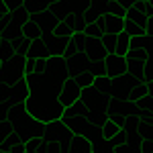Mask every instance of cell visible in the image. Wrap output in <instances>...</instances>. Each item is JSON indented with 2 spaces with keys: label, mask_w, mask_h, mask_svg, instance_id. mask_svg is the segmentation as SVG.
<instances>
[{
  "label": "cell",
  "mask_w": 153,
  "mask_h": 153,
  "mask_svg": "<svg viewBox=\"0 0 153 153\" xmlns=\"http://www.w3.org/2000/svg\"><path fill=\"white\" fill-rule=\"evenodd\" d=\"M68 127L74 131V135H82V137H88L92 143H98L102 139V133H100V127H96L94 123L86 114H76V117L65 118Z\"/></svg>",
  "instance_id": "1"
},
{
  "label": "cell",
  "mask_w": 153,
  "mask_h": 153,
  "mask_svg": "<svg viewBox=\"0 0 153 153\" xmlns=\"http://www.w3.org/2000/svg\"><path fill=\"white\" fill-rule=\"evenodd\" d=\"M25 57L23 53H16L12 59L4 61L0 65V82L6 84V86H12L14 82L23 80L25 78Z\"/></svg>",
  "instance_id": "2"
},
{
  "label": "cell",
  "mask_w": 153,
  "mask_h": 153,
  "mask_svg": "<svg viewBox=\"0 0 153 153\" xmlns=\"http://www.w3.org/2000/svg\"><path fill=\"white\" fill-rule=\"evenodd\" d=\"M80 96H82V88L76 84V80L74 78H65L63 80V86H61V90H59V94H57L59 104L63 106V108H68L76 100H80Z\"/></svg>",
  "instance_id": "3"
},
{
  "label": "cell",
  "mask_w": 153,
  "mask_h": 153,
  "mask_svg": "<svg viewBox=\"0 0 153 153\" xmlns=\"http://www.w3.org/2000/svg\"><path fill=\"white\" fill-rule=\"evenodd\" d=\"M104 65H106V76L117 80V78H123L127 74V61L123 55L118 53H108L104 57Z\"/></svg>",
  "instance_id": "4"
},
{
  "label": "cell",
  "mask_w": 153,
  "mask_h": 153,
  "mask_svg": "<svg viewBox=\"0 0 153 153\" xmlns=\"http://www.w3.org/2000/svg\"><path fill=\"white\" fill-rule=\"evenodd\" d=\"M84 53L90 59V63H96V61H104V57L108 55V49L100 41V37H88V41L84 45Z\"/></svg>",
  "instance_id": "5"
},
{
  "label": "cell",
  "mask_w": 153,
  "mask_h": 153,
  "mask_svg": "<svg viewBox=\"0 0 153 153\" xmlns=\"http://www.w3.org/2000/svg\"><path fill=\"white\" fill-rule=\"evenodd\" d=\"M68 39H70V37H61V35H57V33H47V35H43V41H45L47 51H49V57H63L65 47H68Z\"/></svg>",
  "instance_id": "6"
},
{
  "label": "cell",
  "mask_w": 153,
  "mask_h": 153,
  "mask_svg": "<svg viewBox=\"0 0 153 153\" xmlns=\"http://www.w3.org/2000/svg\"><path fill=\"white\" fill-rule=\"evenodd\" d=\"M108 108L114 110V112H118V114H123V117H127V118H133L135 117L137 104L131 100L129 96H112V98L108 100Z\"/></svg>",
  "instance_id": "7"
},
{
  "label": "cell",
  "mask_w": 153,
  "mask_h": 153,
  "mask_svg": "<svg viewBox=\"0 0 153 153\" xmlns=\"http://www.w3.org/2000/svg\"><path fill=\"white\" fill-rule=\"evenodd\" d=\"M29 19H31V21H35V23L39 25V29L43 31V35L53 33V31H55V27H57V23H59V19L49 10V8L37 12V14H29Z\"/></svg>",
  "instance_id": "8"
},
{
  "label": "cell",
  "mask_w": 153,
  "mask_h": 153,
  "mask_svg": "<svg viewBox=\"0 0 153 153\" xmlns=\"http://www.w3.org/2000/svg\"><path fill=\"white\" fill-rule=\"evenodd\" d=\"M137 108H135V117L133 118H141V120H153V98L149 94L137 100L135 102Z\"/></svg>",
  "instance_id": "9"
},
{
  "label": "cell",
  "mask_w": 153,
  "mask_h": 153,
  "mask_svg": "<svg viewBox=\"0 0 153 153\" xmlns=\"http://www.w3.org/2000/svg\"><path fill=\"white\" fill-rule=\"evenodd\" d=\"M92 151H94V143L88 137L74 135V139L70 143V153H92Z\"/></svg>",
  "instance_id": "10"
},
{
  "label": "cell",
  "mask_w": 153,
  "mask_h": 153,
  "mask_svg": "<svg viewBox=\"0 0 153 153\" xmlns=\"http://www.w3.org/2000/svg\"><path fill=\"white\" fill-rule=\"evenodd\" d=\"M125 29V16H117V14H104V31L118 35Z\"/></svg>",
  "instance_id": "11"
},
{
  "label": "cell",
  "mask_w": 153,
  "mask_h": 153,
  "mask_svg": "<svg viewBox=\"0 0 153 153\" xmlns=\"http://www.w3.org/2000/svg\"><path fill=\"white\" fill-rule=\"evenodd\" d=\"M29 96V82L27 80H19V82H14L10 86V100L12 102H21Z\"/></svg>",
  "instance_id": "12"
},
{
  "label": "cell",
  "mask_w": 153,
  "mask_h": 153,
  "mask_svg": "<svg viewBox=\"0 0 153 153\" xmlns=\"http://www.w3.org/2000/svg\"><path fill=\"white\" fill-rule=\"evenodd\" d=\"M21 35H25V37H29V39L35 41V39H41V37H43V31L39 29V25H37L35 21L29 19L27 23L21 25Z\"/></svg>",
  "instance_id": "13"
},
{
  "label": "cell",
  "mask_w": 153,
  "mask_h": 153,
  "mask_svg": "<svg viewBox=\"0 0 153 153\" xmlns=\"http://www.w3.org/2000/svg\"><path fill=\"white\" fill-rule=\"evenodd\" d=\"M27 55H33V57H37V59H45V57H49V51H47V45H45L43 37L33 41V45H31V49H29V53H27Z\"/></svg>",
  "instance_id": "14"
},
{
  "label": "cell",
  "mask_w": 153,
  "mask_h": 153,
  "mask_svg": "<svg viewBox=\"0 0 153 153\" xmlns=\"http://www.w3.org/2000/svg\"><path fill=\"white\" fill-rule=\"evenodd\" d=\"M10 43L14 45L16 53L27 55L29 49H31V45H33V39H29V37H25V35H16V37H12V39H10Z\"/></svg>",
  "instance_id": "15"
},
{
  "label": "cell",
  "mask_w": 153,
  "mask_h": 153,
  "mask_svg": "<svg viewBox=\"0 0 153 153\" xmlns=\"http://www.w3.org/2000/svg\"><path fill=\"white\" fill-rule=\"evenodd\" d=\"M125 19H127V21H133V23H137V25H141V27H145V25H147V21H149V16H145V14H143V12L135 6V4L127 8Z\"/></svg>",
  "instance_id": "16"
},
{
  "label": "cell",
  "mask_w": 153,
  "mask_h": 153,
  "mask_svg": "<svg viewBox=\"0 0 153 153\" xmlns=\"http://www.w3.org/2000/svg\"><path fill=\"white\" fill-rule=\"evenodd\" d=\"M14 55H16V49L10 43V39H0V61L4 63V61L12 59Z\"/></svg>",
  "instance_id": "17"
},
{
  "label": "cell",
  "mask_w": 153,
  "mask_h": 153,
  "mask_svg": "<svg viewBox=\"0 0 153 153\" xmlns=\"http://www.w3.org/2000/svg\"><path fill=\"white\" fill-rule=\"evenodd\" d=\"M76 80V84L80 86V88H90V86H94V80H96V76L92 74L90 70H82V71H78V76L74 78Z\"/></svg>",
  "instance_id": "18"
},
{
  "label": "cell",
  "mask_w": 153,
  "mask_h": 153,
  "mask_svg": "<svg viewBox=\"0 0 153 153\" xmlns=\"http://www.w3.org/2000/svg\"><path fill=\"white\" fill-rule=\"evenodd\" d=\"M131 49V37L123 31V33H118L117 35V47H114V53H118V55H127V51Z\"/></svg>",
  "instance_id": "19"
},
{
  "label": "cell",
  "mask_w": 153,
  "mask_h": 153,
  "mask_svg": "<svg viewBox=\"0 0 153 153\" xmlns=\"http://www.w3.org/2000/svg\"><path fill=\"white\" fill-rule=\"evenodd\" d=\"M149 94V88H147V82L145 80H139V82L133 86V90H131V100L133 102H137V100H141V98H145V96Z\"/></svg>",
  "instance_id": "20"
},
{
  "label": "cell",
  "mask_w": 153,
  "mask_h": 153,
  "mask_svg": "<svg viewBox=\"0 0 153 153\" xmlns=\"http://www.w3.org/2000/svg\"><path fill=\"white\" fill-rule=\"evenodd\" d=\"M120 129H123L120 125H117L114 120H110V118H108V120H106L104 125L100 127V133H102V139H104V141H108V139H112V137H114V135H117V133H118Z\"/></svg>",
  "instance_id": "21"
},
{
  "label": "cell",
  "mask_w": 153,
  "mask_h": 153,
  "mask_svg": "<svg viewBox=\"0 0 153 153\" xmlns=\"http://www.w3.org/2000/svg\"><path fill=\"white\" fill-rule=\"evenodd\" d=\"M137 133L141 139L153 141V120H139L137 123Z\"/></svg>",
  "instance_id": "22"
},
{
  "label": "cell",
  "mask_w": 153,
  "mask_h": 153,
  "mask_svg": "<svg viewBox=\"0 0 153 153\" xmlns=\"http://www.w3.org/2000/svg\"><path fill=\"white\" fill-rule=\"evenodd\" d=\"M94 88H96V90H100L102 94L110 96V90H112V78H108V76H96Z\"/></svg>",
  "instance_id": "23"
},
{
  "label": "cell",
  "mask_w": 153,
  "mask_h": 153,
  "mask_svg": "<svg viewBox=\"0 0 153 153\" xmlns=\"http://www.w3.org/2000/svg\"><path fill=\"white\" fill-rule=\"evenodd\" d=\"M123 31H125L129 37L147 35V33H145V27H141V25H137V23H133V21H127V19H125V29H123Z\"/></svg>",
  "instance_id": "24"
},
{
  "label": "cell",
  "mask_w": 153,
  "mask_h": 153,
  "mask_svg": "<svg viewBox=\"0 0 153 153\" xmlns=\"http://www.w3.org/2000/svg\"><path fill=\"white\" fill-rule=\"evenodd\" d=\"M125 12H127V8L120 4V0H110L108 2V6H106L104 14H117V16H125Z\"/></svg>",
  "instance_id": "25"
},
{
  "label": "cell",
  "mask_w": 153,
  "mask_h": 153,
  "mask_svg": "<svg viewBox=\"0 0 153 153\" xmlns=\"http://www.w3.org/2000/svg\"><path fill=\"white\" fill-rule=\"evenodd\" d=\"M25 114V104H23V100L21 102H14V104L10 106V110H8V120L10 123H14V120H19V118Z\"/></svg>",
  "instance_id": "26"
},
{
  "label": "cell",
  "mask_w": 153,
  "mask_h": 153,
  "mask_svg": "<svg viewBox=\"0 0 153 153\" xmlns=\"http://www.w3.org/2000/svg\"><path fill=\"white\" fill-rule=\"evenodd\" d=\"M84 33H86V37H102L104 35V31L100 29V25L96 23H88L86 27H84Z\"/></svg>",
  "instance_id": "27"
},
{
  "label": "cell",
  "mask_w": 153,
  "mask_h": 153,
  "mask_svg": "<svg viewBox=\"0 0 153 153\" xmlns=\"http://www.w3.org/2000/svg\"><path fill=\"white\" fill-rule=\"evenodd\" d=\"M100 41L104 43V47L108 49V53H114V47H117V35H112V33H104V35L100 37Z\"/></svg>",
  "instance_id": "28"
},
{
  "label": "cell",
  "mask_w": 153,
  "mask_h": 153,
  "mask_svg": "<svg viewBox=\"0 0 153 153\" xmlns=\"http://www.w3.org/2000/svg\"><path fill=\"white\" fill-rule=\"evenodd\" d=\"M135 6H137L145 16H149V19L153 16V4L149 2V0H137V2H135Z\"/></svg>",
  "instance_id": "29"
},
{
  "label": "cell",
  "mask_w": 153,
  "mask_h": 153,
  "mask_svg": "<svg viewBox=\"0 0 153 153\" xmlns=\"http://www.w3.org/2000/svg\"><path fill=\"white\" fill-rule=\"evenodd\" d=\"M141 80H145L147 84L153 82V55L147 59V63H145V68H143V76H141Z\"/></svg>",
  "instance_id": "30"
},
{
  "label": "cell",
  "mask_w": 153,
  "mask_h": 153,
  "mask_svg": "<svg viewBox=\"0 0 153 153\" xmlns=\"http://www.w3.org/2000/svg\"><path fill=\"white\" fill-rule=\"evenodd\" d=\"M108 141L112 143V147H117V145H123V143H129V133H127L125 129H120L117 135H114L112 139H108Z\"/></svg>",
  "instance_id": "31"
},
{
  "label": "cell",
  "mask_w": 153,
  "mask_h": 153,
  "mask_svg": "<svg viewBox=\"0 0 153 153\" xmlns=\"http://www.w3.org/2000/svg\"><path fill=\"white\" fill-rule=\"evenodd\" d=\"M53 33H57V35H61V37H71V35H74V31L70 29V25L65 23V21H59Z\"/></svg>",
  "instance_id": "32"
},
{
  "label": "cell",
  "mask_w": 153,
  "mask_h": 153,
  "mask_svg": "<svg viewBox=\"0 0 153 153\" xmlns=\"http://www.w3.org/2000/svg\"><path fill=\"white\" fill-rule=\"evenodd\" d=\"M12 104H14L12 100H0V123L8 120V110H10Z\"/></svg>",
  "instance_id": "33"
},
{
  "label": "cell",
  "mask_w": 153,
  "mask_h": 153,
  "mask_svg": "<svg viewBox=\"0 0 153 153\" xmlns=\"http://www.w3.org/2000/svg\"><path fill=\"white\" fill-rule=\"evenodd\" d=\"M112 153H141V149H135L131 143H123V145L112 147Z\"/></svg>",
  "instance_id": "34"
},
{
  "label": "cell",
  "mask_w": 153,
  "mask_h": 153,
  "mask_svg": "<svg viewBox=\"0 0 153 153\" xmlns=\"http://www.w3.org/2000/svg\"><path fill=\"white\" fill-rule=\"evenodd\" d=\"M90 71H92L94 76H106V65H104V61L90 63Z\"/></svg>",
  "instance_id": "35"
},
{
  "label": "cell",
  "mask_w": 153,
  "mask_h": 153,
  "mask_svg": "<svg viewBox=\"0 0 153 153\" xmlns=\"http://www.w3.org/2000/svg\"><path fill=\"white\" fill-rule=\"evenodd\" d=\"M139 149H141V153H153V141L141 139L139 141Z\"/></svg>",
  "instance_id": "36"
},
{
  "label": "cell",
  "mask_w": 153,
  "mask_h": 153,
  "mask_svg": "<svg viewBox=\"0 0 153 153\" xmlns=\"http://www.w3.org/2000/svg\"><path fill=\"white\" fill-rule=\"evenodd\" d=\"M0 19H4V21L10 23V8L4 4V0H0Z\"/></svg>",
  "instance_id": "37"
},
{
  "label": "cell",
  "mask_w": 153,
  "mask_h": 153,
  "mask_svg": "<svg viewBox=\"0 0 153 153\" xmlns=\"http://www.w3.org/2000/svg\"><path fill=\"white\" fill-rule=\"evenodd\" d=\"M4 4H6L10 10H14V8H23V6H25V0H4Z\"/></svg>",
  "instance_id": "38"
},
{
  "label": "cell",
  "mask_w": 153,
  "mask_h": 153,
  "mask_svg": "<svg viewBox=\"0 0 153 153\" xmlns=\"http://www.w3.org/2000/svg\"><path fill=\"white\" fill-rule=\"evenodd\" d=\"M147 88H149V96L153 98V82H149V84H147Z\"/></svg>",
  "instance_id": "39"
},
{
  "label": "cell",
  "mask_w": 153,
  "mask_h": 153,
  "mask_svg": "<svg viewBox=\"0 0 153 153\" xmlns=\"http://www.w3.org/2000/svg\"><path fill=\"white\" fill-rule=\"evenodd\" d=\"M92 153H94V151H92Z\"/></svg>",
  "instance_id": "40"
}]
</instances>
